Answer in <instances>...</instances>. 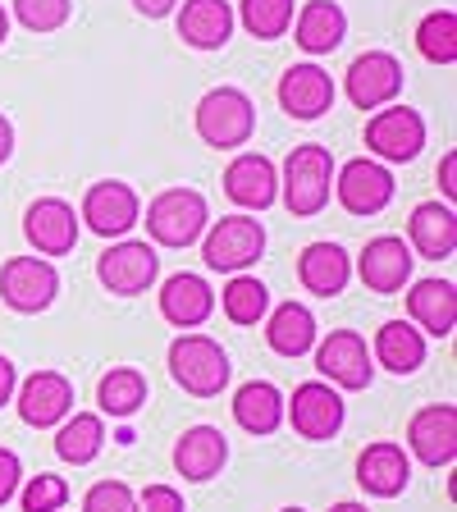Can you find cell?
I'll use <instances>...</instances> for the list:
<instances>
[{
	"instance_id": "1",
	"label": "cell",
	"mask_w": 457,
	"mask_h": 512,
	"mask_svg": "<svg viewBox=\"0 0 457 512\" xmlns=\"http://www.w3.org/2000/svg\"><path fill=\"white\" fill-rule=\"evenodd\" d=\"M330 188H334V156L320 142H302L288 151L284 160V179H279V197L298 220H311L330 206Z\"/></svg>"
},
{
	"instance_id": "2",
	"label": "cell",
	"mask_w": 457,
	"mask_h": 512,
	"mask_svg": "<svg viewBox=\"0 0 457 512\" xmlns=\"http://www.w3.org/2000/svg\"><path fill=\"white\" fill-rule=\"evenodd\" d=\"M192 124H197V138L215 151H234L247 147L256 128V106L252 96L238 92V87H211V92L197 101L192 110Z\"/></svg>"
},
{
	"instance_id": "3",
	"label": "cell",
	"mask_w": 457,
	"mask_h": 512,
	"mask_svg": "<svg viewBox=\"0 0 457 512\" xmlns=\"http://www.w3.org/2000/svg\"><path fill=\"white\" fill-rule=\"evenodd\" d=\"M229 352L206 334H179L170 343V375L183 394L192 398H215L229 384Z\"/></svg>"
},
{
	"instance_id": "4",
	"label": "cell",
	"mask_w": 457,
	"mask_h": 512,
	"mask_svg": "<svg viewBox=\"0 0 457 512\" xmlns=\"http://www.w3.org/2000/svg\"><path fill=\"white\" fill-rule=\"evenodd\" d=\"M206 224H211V211L197 188H165L147 206V234L160 247H192L206 234Z\"/></svg>"
},
{
	"instance_id": "5",
	"label": "cell",
	"mask_w": 457,
	"mask_h": 512,
	"mask_svg": "<svg viewBox=\"0 0 457 512\" xmlns=\"http://www.w3.org/2000/svg\"><path fill=\"white\" fill-rule=\"evenodd\" d=\"M266 252V229L252 215H224V220L206 224L202 234V261L224 275H243L256 266V256Z\"/></svg>"
},
{
	"instance_id": "6",
	"label": "cell",
	"mask_w": 457,
	"mask_h": 512,
	"mask_svg": "<svg viewBox=\"0 0 457 512\" xmlns=\"http://www.w3.org/2000/svg\"><path fill=\"white\" fill-rule=\"evenodd\" d=\"M160 275V256L147 238H124V243L106 247V252L96 256V279L106 284V293L115 298H138L156 284Z\"/></svg>"
},
{
	"instance_id": "7",
	"label": "cell",
	"mask_w": 457,
	"mask_h": 512,
	"mask_svg": "<svg viewBox=\"0 0 457 512\" xmlns=\"http://www.w3.org/2000/svg\"><path fill=\"white\" fill-rule=\"evenodd\" d=\"M60 293V275H55L51 261L42 256H10L0 266V302L19 316H37L46 311Z\"/></svg>"
},
{
	"instance_id": "8",
	"label": "cell",
	"mask_w": 457,
	"mask_h": 512,
	"mask_svg": "<svg viewBox=\"0 0 457 512\" xmlns=\"http://www.w3.org/2000/svg\"><path fill=\"white\" fill-rule=\"evenodd\" d=\"M366 147L380 160H394V165L416 160L421 147H426V119L412 106H380L366 119Z\"/></svg>"
},
{
	"instance_id": "9",
	"label": "cell",
	"mask_w": 457,
	"mask_h": 512,
	"mask_svg": "<svg viewBox=\"0 0 457 512\" xmlns=\"http://www.w3.org/2000/svg\"><path fill=\"white\" fill-rule=\"evenodd\" d=\"M284 416L293 421V430H298L302 439L325 444V439H334L343 430V398L334 384L307 380L293 389V403H284Z\"/></svg>"
},
{
	"instance_id": "10",
	"label": "cell",
	"mask_w": 457,
	"mask_h": 512,
	"mask_svg": "<svg viewBox=\"0 0 457 512\" xmlns=\"http://www.w3.org/2000/svg\"><path fill=\"white\" fill-rule=\"evenodd\" d=\"M78 220H87V229L101 234V238H124L128 229L142 220V202H138V192L128 188V183L101 179V183L87 188Z\"/></svg>"
},
{
	"instance_id": "11",
	"label": "cell",
	"mask_w": 457,
	"mask_h": 512,
	"mask_svg": "<svg viewBox=\"0 0 457 512\" xmlns=\"http://www.w3.org/2000/svg\"><path fill=\"white\" fill-rule=\"evenodd\" d=\"M348 101L357 110H380L394 106L398 92H403V64L389 51H366L348 64Z\"/></svg>"
},
{
	"instance_id": "12",
	"label": "cell",
	"mask_w": 457,
	"mask_h": 512,
	"mask_svg": "<svg viewBox=\"0 0 457 512\" xmlns=\"http://www.w3.org/2000/svg\"><path fill=\"white\" fill-rule=\"evenodd\" d=\"M334 197L348 215H380L384 206L394 202V174L384 170L380 160H348L334 174Z\"/></svg>"
},
{
	"instance_id": "13",
	"label": "cell",
	"mask_w": 457,
	"mask_h": 512,
	"mask_svg": "<svg viewBox=\"0 0 457 512\" xmlns=\"http://www.w3.org/2000/svg\"><path fill=\"white\" fill-rule=\"evenodd\" d=\"M371 362L375 357L357 330H330V339L316 348V371L325 375V384H339V389H371Z\"/></svg>"
},
{
	"instance_id": "14",
	"label": "cell",
	"mask_w": 457,
	"mask_h": 512,
	"mask_svg": "<svg viewBox=\"0 0 457 512\" xmlns=\"http://www.w3.org/2000/svg\"><path fill=\"white\" fill-rule=\"evenodd\" d=\"M407 448L426 467H448L457 458V407L453 403H430L407 421Z\"/></svg>"
},
{
	"instance_id": "15",
	"label": "cell",
	"mask_w": 457,
	"mask_h": 512,
	"mask_svg": "<svg viewBox=\"0 0 457 512\" xmlns=\"http://www.w3.org/2000/svg\"><path fill=\"white\" fill-rule=\"evenodd\" d=\"M23 234L42 256H69L78 247V215L64 197H37L23 215Z\"/></svg>"
},
{
	"instance_id": "16",
	"label": "cell",
	"mask_w": 457,
	"mask_h": 512,
	"mask_svg": "<svg viewBox=\"0 0 457 512\" xmlns=\"http://www.w3.org/2000/svg\"><path fill=\"white\" fill-rule=\"evenodd\" d=\"M74 412V384L64 380L60 371H32L19 384V416L23 426H60L64 416Z\"/></svg>"
},
{
	"instance_id": "17",
	"label": "cell",
	"mask_w": 457,
	"mask_h": 512,
	"mask_svg": "<svg viewBox=\"0 0 457 512\" xmlns=\"http://www.w3.org/2000/svg\"><path fill=\"white\" fill-rule=\"evenodd\" d=\"M224 192H229V202H238L243 211H266V206H275V197H279L275 160L261 156V151L234 156L229 170H224Z\"/></svg>"
},
{
	"instance_id": "18",
	"label": "cell",
	"mask_w": 457,
	"mask_h": 512,
	"mask_svg": "<svg viewBox=\"0 0 457 512\" xmlns=\"http://www.w3.org/2000/svg\"><path fill=\"white\" fill-rule=\"evenodd\" d=\"M279 106L288 119H320L325 110H334V78L320 64H293L279 78Z\"/></svg>"
},
{
	"instance_id": "19",
	"label": "cell",
	"mask_w": 457,
	"mask_h": 512,
	"mask_svg": "<svg viewBox=\"0 0 457 512\" xmlns=\"http://www.w3.org/2000/svg\"><path fill=\"white\" fill-rule=\"evenodd\" d=\"M412 261L416 256L403 238L384 234V238H371V243L362 247L357 275H362V284L371 288V293H398V288L412 279Z\"/></svg>"
},
{
	"instance_id": "20",
	"label": "cell",
	"mask_w": 457,
	"mask_h": 512,
	"mask_svg": "<svg viewBox=\"0 0 457 512\" xmlns=\"http://www.w3.org/2000/svg\"><path fill=\"white\" fill-rule=\"evenodd\" d=\"M407 480H412V458H407L403 448L394 439H380V444L362 448V458H357V485L375 499H398L407 490Z\"/></svg>"
},
{
	"instance_id": "21",
	"label": "cell",
	"mask_w": 457,
	"mask_h": 512,
	"mask_svg": "<svg viewBox=\"0 0 457 512\" xmlns=\"http://www.w3.org/2000/svg\"><path fill=\"white\" fill-rule=\"evenodd\" d=\"M407 316L421 334H435L448 339L457 325V288L453 279H416L412 293H407Z\"/></svg>"
},
{
	"instance_id": "22",
	"label": "cell",
	"mask_w": 457,
	"mask_h": 512,
	"mask_svg": "<svg viewBox=\"0 0 457 512\" xmlns=\"http://www.w3.org/2000/svg\"><path fill=\"white\" fill-rule=\"evenodd\" d=\"M211 311H215V293L202 275L179 270V275H170L160 284V316L170 325H179V330H197Z\"/></svg>"
},
{
	"instance_id": "23",
	"label": "cell",
	"mask_w": 457,
	"mask_h": 512,
	"mask_svg": "<svg viewBox=\"0 0 457 512\" xmlns=\"http://www.w3.org/2000/svg\"><path fill=\"white\" fill-rule=\"evenodd\" d=\"M179 37L192 51H220V46L234 37V10H229V0H183Z\"/></svg>"
},
{
	"instance_id": "24",
	"label": "cell",
	"mask_w": 457,
	"mask_h": 512,
	"mask_svg": "<svg viewBox=\"0 0 457 512\" xmlns=\"http://www.w3.org/2000/svg\"><path fill=\"white\" fill-rule=\"evenodd\" d=\"M407 238L426 261H444L457 252V211L448 202H421L407 220Z\"/></svg>"
},
{
	"instance_id": "25",
	"label": "cell",
	"mask_w": 457,
	"mask_h": 512,
	"mask_svg": "<svg viewBox=\"0 0 457 512\" xmlns=\"http://www.w3.org/2000/svg\"><path fill=\"white\" fill-rule=\"evenodd\" d=\"M224 462H229V444H224V430L215 426H192L174 444V471L183 480H211L220 476Z\"/></svg>"
},
{
	"instance_id": "26",
	"label": "cell",
	"mask_w": 457,
	"mask_h": 512,
	"mask_svg": "<svg viewBox=\"0 0 457 512\" xmlns=\"http://www.w3.org/2000/svg\"><path fill=\"white\" fill-rule=\"evenodd\" d=\"M298 279L316 298H339L352 279V261L339 243H311L298 256Z\"/></svg>"
},
{
	"instance_id": "27",
	"label": "cell",
	"mask_w": 457,
	"mask_h": 512,
	"mask_svg": "<svg viewBox=\"0 0 457 512\" xmlns=\"http://www.w3.org/2000/svg\"><path fill=\"white\" fill-rule=\"evenodd\" d=\"M343 32H348V14L334 0H307L293 23V42L307 55H330L343 46Z\"/></svg>"
},
{
	"instance_id": "28",
	"label": "cell",
	"mask_w": 457,
	"mask_h": 512,
	"mask_svg": "<svg viewBox=\"0 0 457 512\" xmlns=\"http://www.w3.org/2000/svg\"><path fill=\"white\" fill-rule=\"evenodd\" d=\"M371 357L384 366V371L412 375V371H421V362H426V334L416 330L412 320H389V325H380V334H375Z\"/></svg>"
},
{
	"instance_id": "29",
	"label": "cell",
	"mask_w": 457,
	"mask_h": 512,
	"mask_svg": "<svg viewBox=\"0 0 457 512\" xmlns=\"http://www.w3.org/2000/svg\"><path fill=\"white\" fill-rule=\"evenodd\" d=\"M234 421L247 435H275L284 426V394L270 380H247L234 394Z\"/></svg>"
},
{
	"instance_id": "30",
	"label": "cell",
	"mask_w": 457,
	"mask_h": 512,
	"mask_svg": "<svg viewBox=\"0 0 457 512\" xmlns=\"http://www.w3.org/2000/svg\"><path fill=\"white\" fill-rule=\"evenodd\" d=\"M266 343L279 357H302L316 348V316L302 302H279L266 320Z\"/></svg>"
},
{
	"instance_id": "31",
	"label": "cell",
	"mask_w": 457,
	"mask_h": 512,
	"mask_svg": "<svg viewBox=\"0 0 457 512\" xmlns=\"http://www.w3.org/2000/svg\"><path fill=\"white\" fill-rule=\"evenodd\" d=\"M106 448V421L96 412H74L60 421V435H55V453L74 467H87L96 462V453Z\"/></svg>"
},
{
	"instance_id": "32",
	"label": "cell",
	"mask_w": 457,
	"mask_h": 512,
	"mask_svg": "<svg viewBox=\"0 0 457 512\" xmlns=\"http://www.w3.org/2000/svg\"><path fill=\"white\" fill-rule=\"evenodd\" d=\"M96 403H101V412L106 416H133L142 403H147V375L138 371V366H110L106 375H101V384H96Z\"/></svg>"
},
{
	"instance_id": "33",
	"label": "cell",
	"mask_w": 457,
	"mask_h": 512,
	"mask_svg": "<svg viewBox=\"0 0 457 512\" xmlns=\"http://www.w3.org/2000/svg\"><path fill=\"white\" fill-rule=\"evenodd\" d=\"M220 307H224V316L234 320V325H256V320H266V311H270V288L261 284V279H252V275H234L229 284H224V293H220Z\"/></svg>"
},
{
	"instance_id": "34",
	"label": "cell",
	"mask_w": 457,
	"mask_h": 512,
	"mask_svg": "<svg viewBox=\"0 0 457 512\" xmlns=\"http://www.w3.org/2000/svg\"><path fill=\"white\" fill-rule=\"evenodd\" d=\"M416 51L426 55L430 64H453L457 60V14L453 10L426 14L421 28H416Z\"/></svg>"
},
{
	"instance_id": "35",
	"label": "cell",
	"mask_w": 457,
	"mask_h": 512,
	"mask_svg": "<svg viewBox=\"0 0 457 512\" xmlns=\"http://www.w3.org/2000/svg\"><path fill=\"white\" fill-rule=\"evenodd\" d=\"M238 19H243V28L252 32L256 42H275L293 23V0H243Z\"/></svg>"
},
{
	"instance_id": "36",
	"label": "cell",
	"mask_w": 457,
	"mask_h": 512,
	"mask_svg": "<svg viewBox=\"0 0 457 512\" xmlns=\"http://www.w3.org/2000/svg\"><path fill=\"white\" fill-rule=\"evenodd\" d=\"M69 0H14V19L28 32H55L69 23Z\"/></svg>"
},
{
	"instance_id": "37",
	"label": "cell",
	"mask_w": 457,
	"mask_h": 512,
	"mask_svg": "<svg viewBox=\"0 0 457 512\" xmlns=\"http://www.w3.org/2000/svg\"><path fill=\"white\" fill-rule=\"evenodd\" d=\"M64 499H69V485H64L60 476H51V471H37L19 494L23 512H60Z\"/></svg>"
},
{
	"instance_id": "38",
	"label": "cell",
	"mask_w": 457,
	"mask_h": 512,
	"mask_svg": "<svg viewBox=\"0 0 457 512\" xmlns=\"http://www.w3.org/2000/svg\"><path fill=\"white\" fill-rule=\"evenodd\" d=\"M83 512H138V494L124 480H101L83 499Z\"/></svg>"
},
{
	"instance_id": "39",
	"label": "cell",
	"mask_w": 457,
	"mask_h": 512,
	"mask_svg": "<svg viewBox=\"0 0 457 512\" xmlns=\"http://www.w3.org/2000/svg\"><path fill=\"white\" fill-rule=\"evenodd\" d=\"M138 512H188V508H183V494L174 485H147L138 494Z\"/></svg>"
},
{
	"instance_id": "40",
	"label": "cell",
	"mask_w": 457,
	"mask_h": 512,
	"mask_svg": "<svg viewBox=\"0 0 457 512\" xmlns=\"http://www.w3.org/2000/svg\"><path fill=\"white\" fill-rule=\"evenodd\" d=\"M19 480H23V462L19 453H10V448H0V508L19 494Z\"/></svg>"
},
{
	"instance_id": "41",
	"label": "cell",
	"mask_w": 457,
	"mask_h": 512,
	"mask_svg": "<svg viewBox=\"0 0 457 512\" xmlns=\"http://www.w3.org/2000/svg\"><path fill=\"white\" fill-rule=\"evenodd\" d=\"M439 188H444L448 202L457 197V151H448V156L439 160Z\"/></svg>"
},
{
	"instance_id": "42",
	"label": "cell",
	"mask_w": 457,
	"mask_h": 512,
	"mask_svg": "<svg viewBox=\"0 0 457 512\" xmlns=\"http://www.w3.org/2000/svg\"><path fill=\"white\" fill-rule=\"evenodd\" d=\"M14 389H19V375H14V362L10 357H0V407L14 398Z\"/></svg>"
},
{
	"instance_id": "43",
	"label": "cell",
	"mask_w": 457,
	"mask_h": 512,
	"mask_svg": "<svg viewBox=\"0 0 457 512\" xmlns=\"http://www.w3.org/2000/svg\"><path fill=\"white\" fill-rule=\"evenodd\" d=\"M174 5H179V0H133V10L147 14V19H165Z\"/></svg>"
},
{
	"instance_id": "44",
	"label": "cell",
	"mask_w": 457,
	"mask_h": 512,
	"mask_svg": "<svg viewBox=\"0 0 457 512\" xmlns=\"http://www.w3.org/2000/svg\"><path fill=\"white\" fill-rule=\"evenodd\" d=\"M14 156V128H10V119L0 115V165Z\"/></svg>"
},
{
	"instance_id": "45",
	"label": "cell",
	"mask_w": 457,
	"mask_h": 512,
	"mask_svg": "<svg viewBox=\"0 0 457 512\" xmlns=\"http://www.w3.org/2000/svg\"><path fill=\"white\" fill-rule=\"evenodd\" d=\"M10 37V14H5V5H0V42Z\"/></svg>"
},
{
	"instance_id": "46",
	"label": "cell",
	"mask_w": 457,
	"mask_h": 512,
	"mask_svg": "<svg viewBox=\"0 0 457 512\" xmlns=\"http://www.w3.org/2000/svg\"><path fill=\"white\" fill-rule=\"evenodd\" d=\"M330 512H366V508H362V503H334Z\"/></svg>"
},
{
	"instance_id": "47",
	"label": "cell",
	"mask_w": 457,
	"mask_h": 512,
	"mask_svg": "<svg viewBox=\"0 0 457 512\" xmlns=\"http://www.w3.org/2000/svg\"><path fill=\"white\" fill-rule=\"evenodd\" d=\"M279 512H307V508H279Z\"/></svg>"
}]
</instances>
